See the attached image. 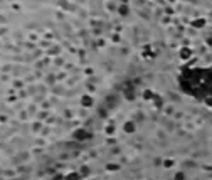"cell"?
I'll return each instance as SVG.
<instances>
[{
    "mask_svg": "<svg viewBox=\"0 0 212 180\" xmlns=\"http://www.w3.org/2000/svg\"><path fill=\"white\" fill-rule=\"evenodd\" d=\"M74 136H76L78 140H83V138H88L89 135H88V133H86V131H83V130H79V131H78V133H76Z\"/></svg>",
    "mask_w": 212,
    "mask_h": 180,
    "instance_id": "1",
    "label": "cell"
},
{
    "mask_svg": "<svg viewBox=\"0 0 212 180\" xmlns=\"http://www.w3.org/2000/svg\"><path fill=\"white\" fill-rule=\"evenodd\" d=\"M180 56H182L184 59H187V57L190 56V51H189V49H182V51H180Z\"/></svg>",
    "mask_w": 212,
    "mask_h": 180,
    "instance_id": "2",
    "label": "cell"
},
{
    "mask_svg": "<svg viewBox=\"0 0 212 180\" xmlns=\"http://www.w3.org/2000/svg\"><path fill=\"white\" fill-rule=\"evenodd\" d=\"M91 103H93V101H91V98H89V96H84V98H83V105H86V106H88V105H91Z\"/></svg>",
    "mask_w": 212,
    "mask_h": 180,
    "instance_id": "3",
    "label": "cell"
},
{
    "mask_svg": "<svg viewBox=\"0 0 212 180\" xmlns=\"http://www.w3.org/2000/svg\"><path fill=\"white\" fill-rule=\"evenodd\" d=\"M68 180H79V175L78 173H71V175H68Z\"/></svg>",
    "mask_w": 212,
    "mask_h": 180,
    "instance_id": "4",
    "label": "cell"
},
{
    "mask_svg": "<svg viewBox=\"0 0 212 180\" xmlns=\"http://www.w3.org/2000/svg\"><path fill=\"white\" fill-rule=\"evenodd\" d=\"M175 180H185V175H184L182 172H178V173L175 175Z\"/></svg>",
    "mask_w": 212,
    "mask_h": 180,
    "instance_id": "5",
    "label": "cell"
},
{
    "mask_svg": "<svg viewBox=\"0 0 212 180\" xmlns=\"http://www.w3.org/2000/svg\"><path fill=\"white\" fill-rule=\"evenodd\" d=\"M125 130H126V131H133V125H131V123H128V125H126V128H125Z\"/></svg>",
    "mask_w": 212,
    "mask_h": 180,
    "instance_id": "6",
    "label": "cell"
},
{
    "mask_svg": "<svg viewBox=\"0 0 212 180\" xmlns=\"http://www.w3.org/2000/svg\"><path fill=\"white\" fill-rule=\"evenodd\" d=\"M172 165H174V162H172V160H167V162H165V167H167V168H170Z\"/></svg>",
    "mask_w": 212,
    "mask_h": 180,
    "instance_id": "7",
    "label": "cell"
},
{
    "mask_svg": "<svg viewBox=\"0 0 212 180\" xmlns=\"http://www.w3.org/2000/svg\"><path fill=\"white\" fill-rule=\"evenodd\" d=\"M195 25H197V27H202V25H204V20H199V22H195Z\"/></svg>",
    "mask_w": 212,
    "mask_h": 180,
    "instance_id": "8",
    "label": "cell"
},
{
    "mask_svg": "<svg viewBox=\"0 0 212 180\" xmlns=\"http://www.w3.org/2000/svg\"><path fill=\"white\" fill-rule=\"evenodd\" d=\"M205 103H207V106H212V98H207V101H205Z\"/></svg>",
    "mask_w": 212,
    "mask_h": 180,
    "instance_id": "9",
    "label": "cell"
}]
</instances>
